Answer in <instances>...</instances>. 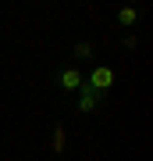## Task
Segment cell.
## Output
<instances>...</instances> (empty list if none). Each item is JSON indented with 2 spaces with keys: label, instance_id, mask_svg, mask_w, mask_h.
Segmentation results:
<instances>
[{
  "label": "cell",
  "instance_id": "obj_1",
  "mask_svg": "<svg viewBox=\"0 0 153 161\" xmlns=\"http://www.w3.org/2000/svg\"><path fill=\"white\" fill-rule=\"evenodd\" d=\"M85 86H89L93 93H100V97H107V90L114 86V68H107V64H96V68L89 72V79H85Z\"/></svg>",
  "mask_w": 153,
  "mask_h": 161
},
{
  "label": "cell",
  "instance_id": "obj_2",
  "mask_svg": "<svg viewBox=\"0 0 153 161\" xmlns=\"http://www.w3.org/2000/svg\"><path fill=\"white\" fill-rule=\"evenodd\" d=\"M57 86H61L64 93H79V90L85 86V75L75 68V64H68V68H61V72H57Z\"/></svg>",
  "mask_w": 153,
  "mask_h": 161
},
{
  "label": "cell",
  "instance_id": "obj_3",
  "mask_svg": "<svg viewBox=\"0 0 153 161\" xmlns=\"http://www.w3.org/2000/svg\"><path fill=\"white\" fill-rule=\"evenodd\" d=\"M75 97H79V111H82V115H96V111H100V93H93L89 86H82L79 93H75Z\"/></svg>",
  "mask_w": 153,
  "mask_h": 161
},
{
  "label": "cell",
  "instance_id": "obj_4",
  "mask_svg": "<svg viewBox=\"0 0 153 161\" xmlns=\"http://www.w3.org/2000/svg\"><path fill=\"white\" fill-rule=\"evenodd\" d=\"M135 22H139V7H121L118 11V25L128 29V25H135Z\"/></svg>",
  "mask_w": 153,
  "mask_h": 161
},
{
  "label": "cell",
  "instance_id": "obj_5",
  "mask_svg": "<svg viewBox=\"0 0 153 161\" xmlns=\"http://www.w3.org/2000/svg\"><path fill=\"white\" fill-rule=\"evenodd\" d=\"M93 50H96V47H93V40H79V43H75V61L93 58Z\"/></svg>",
  "mask_w": 153,
  "mask_h": 161
},
{
  "label": "cell",
  "instance_id": "obj_6",
  "mask_svg": "<svg viewBox=\"0 0 153 161\" xmlns=\"http://www.w3.org/2000/svg\"><path fill=\"white\" fill-rule=\"evenodd\" d=\"M64 150V125H54V154Z\"/></svg>",
  "mask_w": 153,
  "mask_h": 161
}]
</instances>
